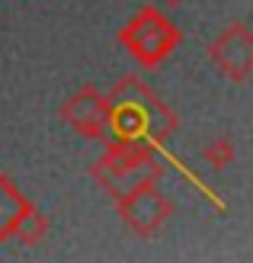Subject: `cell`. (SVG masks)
<instances>
[{"instance_id":"5b68a950","label":"cell","mask_w":253,"mask_h":263,"mask_svg":"<svg viewBox=\"0 0 253 263\" xmlns=\"http://www.w3.org/2000/svg\"><path fill=\"white\" fill-rule=\"evenodd\" d=\"M208 61L218 68L221 77L244 84L253 77V29L247 23H228L208 42Z\"/></svg>"},{"instance_id":"3957f363","label":"cell","mask_w":253,"mask_h":263,"mask_svg":"<svg viewBox=\"0 0 253 263\" xmlns=\"http://www.w3.org/2000/svg\"><path fill=\"white\" fill-rule=\"evenodd\" d=\"M151 170H164L154 144H148V141H112L109 138L106 154L90 167V177L115 199V196H122L128 186H135Z\"/></svg>"},{"instance_id":"277c9868","label":"cell","mask_w":253,"mask_h":263,"mask_svg":"<svg viewBox=\"0 0 253 263\" xmlns=\"http://www.w3.org/2000/svg\"><path fill=\"white\" fill-rule=\"evenodd\" d=\"M161 174L164 170H151L135 186H128L122 196H115L119 218L138 238H154L173 215V199L161 190Z\"/></svg>"},{"instance_id":"8992f818","label":"cell","mask_w":253,"mask_h":263,"mask_svg":"<svg viewBox=\"0 0 253 263\" xmlns=\"http://www.w3.org/2000/svg\"><path fill=\"white\" fill-rule=\"evenodd\" d=\"M61 122L81 138H103L109 125V93H100L96 87H81L61 103Z\"/></svg>"},{"instance_id":"30bf717a","label":"cell","mask_w":253,"mask_h":263,"mask_svg":"<svg viewBox=\"0 0 253 263\" xmlns=\"http://www.w3.org/2000/svg\"><path fill=\"white\" fill-rule=\"evenodd\" d=\"M161 7H180V4H186V0H157Z\"/></svg>"},{"instance_id":"7a4b0ae2","label":"cell","mask_w":253,"mask_h":263,"mask_svg":"<svg viewBox=\"0 0 253 263\" xmlns=\"http://www.w3.org/2000/svg\"><path fill=\"white\" fill-rule=\"evenodd\" d=\"M180 39L183 32L177 29V23H170L167 13L154 7L138 10L119 32L122 48L138 61L141 71H157L180 48Z\"/></svg>"},{"instance_id":"6da1fadb","label":"cell","mask_w":253,"mask_h":263,"mask_svg":"<svg viewBox=\"0 0 253 263\" xmlns=\"http://www.w3.org/2000/svg\"><path fill=\"white\" fill-rule=\"evenodd\" d=\"M180 119L138 74H125L109 90V132L112 141H148L157 151L177 135Z\"/></svg>"},{"instance_id":"52a82bcc","label":"cell","mask_w":253,"mask_h":263,"mask_svg":"<svg viewBox=\"0 0 253 263\" xmlns=\"http://www.w3.org/2000/svg\"><path fill=\"white\" fill-rule=\"evenodd\" d=\"M32 209V202L23 196V190L7 174H0V241H10L23 215Z\"/></svg>"},{"instance_id":"ba28073f","label":"cell","mask_w":253,"mask_h":263,"mask_svg":"<svg viewBox=\"0 0 253 263\" xmlns=\"http://www.w3.org/2000/svg\"><path fill=\"white\" fill-rule=\"evenodd\" d=\"M48 215H42L38 209L32 205L29 212L23 215V221L16 225V231H13V238H16L20 244H26V247H35V244H42L45 238H48Z\"/></svg>"},{"instance_id":"9c48e42d","label":"cell","mask_w":253,"mask_h":263,"mask_svg":"<svg viewBox=\"0 0 253 263\" xmlns=\"http://www.w3.org/2000/svg\"><path fill=\"white\" fill-rule=\"evenodd\" d=\"M234 141L231 138H224V135H218V138H211L205 148H202V161L211 167V170H224L231 161H234Z\"/></svg>"}]
</instances>
